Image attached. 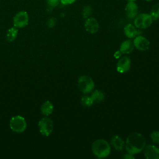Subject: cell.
I'll return each instance as SVG.
<instances>
[{
  "label": "cell",
  "instance_id": "1",
  "mask_svg": "<svg viewBox=\"0 0 159 159\" xmlns=\"http://www.w3.org/2000/svg\"><path fill=\"white\" fill-rule=\"evenodd\" d=\"M146 145L145 137L140 133L134 132L128 135L125 143L127 152L132 155L141 152Z\"/></svg>",
  "mask_w": 159,
  "mask_h": 159
},
{
  "label": "cell",
  "instance_id": "24",
  "mask_svg": "<svg viewBox=\"0 0 159 159\" xmlns=\"http://www.w3.org/2000/svg\"><path fill=\"white\" fill-rule=\"evenodd\" d=\"M56 22H57V19H56V18H55V17H52V18H50V19L48 20L47 25H48V26L49 27H53V26L55 25Z\"/></svg>",
  "mask_w": 159,
  "mask_h": 159
},
{
  "label": "cell",
  "instance_id": "4",
  "mask_svg": "<svg viewBox=\"0 0 159 159\" xmlns=\"http://www.w3.org/2000/svg\"><path fill=\"white\" fill-rule=\"evenodd\" d=\"M9 126L13 132L21 133L25 130L27 123L24 117L20 116H15L10 120Z\"/></svg>",
  "mask_w": 159,
  "mask_h": 159
},
{
  "label": "cell",
  "instance_id": "9",
  "mask_svg": "<svg viewBox=\"0 0 159 159\" xmlns=\"http://www.w3.org/2000/svg\"><path fill=\"white\" fill-rule=\"evenodd\" d=\"M130 65L131 61L128 57H120L117 63V71L120 73H125L129 70Z\"/></svg>",
  "mask_w": 159,
  "mask_h": 159
},
{
  "label": "cell",
  "instance_id": "11",
  "mask_svg": "<svg viewBox=\"0 0 159 159\" xmlns=\"http://www.w3.org/2000/svg\"><path fill=\"white\" fill-rule=\"evenodd\" d=\"M145 157L147 159H159V148L156 146L149 145L143 148Z\"/></svg>",
  "mask_w": 159,
  "mask_h": 159
},
{
  "label": "cell",
  "instance_id": "5",
  "mask_svg": "<svg viewBox=\"0 0 159 159\" xmlns=\"http://www.w3.org/2000/svg\"><path fill=\"white\" fill-rule=\"evenodd\" d=\"M153 19L150 14L142 13L137 15L134 19V25L140 29L148 28L150 26Z\"/></svg>",
  "mask_w": 159,
  "mask_h": 159
},
{
  "label": "cell",
  "instance_id": "6",
  "mask_svg": "<svg viewBox=\"0 0 159 159\" xmlns=\"http://www.w3.org/2000/svg\"><path fill=\"white\" fill-rule=\"evenodd\" d=\"M38 126L41 134L46 137L49 136L53 129V121L47 117H43L40 119L39 122Z\"/></svg>",
  "mask_w": 159,
  "mask_h": 159
},
{
  "label": "cell",
  "instance_id": "29",
  "mask_svg": "<svg viewBox=\"0 0 159 159\" xmlns=\"http://www.w3.org/2000/svg\"><path fill=\"white\" fill-rule=\"evenodd\" d=\"M145 1H148V2H149V1H152V0H145Z\"/></svg>",
  "mask_w": 159,
  "mask_h": 159
},
{
  "label": "cell",
  "instance_id": "7",
  "mask_svg": "<svg viewBox=\"0 0 159 159\" xmlns=\"http://www.w3.org/2000/svg\"><path fill=\"white\" fill-rule=\"evenodd\" d=\"M29 22V15L26 11L18 12L13 18V24L16 28H23Z\"/></svg>",
  "mask_w": 159,
  "mask_h": 159
},
{
  "label": "cell",
  "instance_id": "15",
  "mask_svg": "<svg viewBox=\"0 0 159 159\" xmlns=\"http://www.w3.org/2000/svg\"><path fill=\"white\" fill-rule=\"evenodd\" d=\"M134 48L133 41L130 39L125 40L120 45L119 50L124 54H128L131 53Z\"/></svg>",
  "mask_w": 159,
  "mask_h": 159
},
{
  "label": "cell",
  "instance_id": "16",
  "mask_svg": "<svg viewBox=\"0 0 159 159\" xmlns=\"http://www.w3.org/2000/svg\"><path fill=\"white\" fill-rule=\"evenodd\" d=\"M40 111L42 114L48 116L52 113L53 111V106L50 101H47L42 104Z\"/></svg>",
  "mask_w": 159,
  "mask_h": 159
},
{
  "label": "cell",
  "instance_id": "21",
  "mask_svg": "<svg viewBox=\"0 0 159 159\" xmlns=\"http://www.w3.org/2000/svg\"><path fill=\"white\" fill-rule=\"evenodd\" d=\"M92 13H93V9L91 6L86 5L83 7L82 10V16L84 19H86L89 18L92 14Z\"/></svg>",
  "mask_w": 159,
  "mask_h": 159
},
{
  "label": "cell",
  "instance_id": "8",
  "mask_svg": "<svg viewBox=\"0 0 159 159\" xmlns=\"http://www.w3.org/2000/svg\"><path fill=\"white\" fill-rule=\"evenodd\" d=\"M134 47L140 51H146L150 47L149 41L142 35H137L133 41Z\"/></svg>",
  "mask_w": 159,
  "mask_h": 159
},
{
  "label": "cell",
  "instance_id": "26",
  "mask_svg": "<svg viewBox=\"0 0 159 159\" xmlns=\"http://www.w3.org/2000/svg\"><path fill=\"white\" fill-rule=\"evenodd\" d=\"M122 158H124V159H134V157L133 156V155L128 153L125 154L124 156H122Z\"/></svg>",
  "mask_w": 159,
  "mask_h": 159
},
{
  "label": "cell",
  "instance_id": "18",
  "mask_svg": "<svg viewBox=\"0 0 159 159\" xmlns=\"http://www.w3.org/2000/svg\"><path fill=\"white\" fill-rule=\"evenodd\" d=\"M18 34V29L16 27H12L8 29L6 34V40L8 42H13L16 39Z\"/></svg>",
  "mask_w": 159,
  "mask_h": 159
},
{
  "label": "cell",
  "instance_id": "28",
  "mask_svg": "<svg viewBox=\"0 0 159 159\" xmlns=\"http://www.w3.org/2000/svg\"><path fill=\"white\" fill-rule=\"evenodd\" d=\"M127 2H135L136 0H126Z\"/></svg>",
  "mask_w": 159,
  "mask_h": 159
},
{
  "label": "cell",
  "instance_id": "27",
  "mask_svg": "<svg viewBox=\"0 0 159 159\" xmlns=\"http://www.w3.org/2000/svg\"><path fill=\"white\" fill-rule=\"evenodd\" d=\"M121 55H122V52L120 50H118V51L116 52L114 54V56L115 58H116V59L120 58L121 57Z\"/></svg>",
  "mask_w": 159,
  "mask_h": 159
},
{
  "label": "cell",
  "instance_id": "25",
  "mask_svg": "<svg viewBox=\"0 0 159 159\" xmlns=\"http://www.w3.org/2000/svg\"><path fill=\"white\" fill-rule=\"evenodd\" d=\"M76 0H60V2L64 5H69L75 2Z\"/></svg>",
  "mask_w": 159,
  "mask_h": 159
},
{
  "label": "cell",
  "instance_id": "3",
  "mask_svg": "<svg viewBox=\"0 0 159 159\" xmlns=\"http://www.w3.org/2000/svg\"><path fill=\"white\" fill-rule=\"evenodd\" d=\"M78 85L80 91L84 94L92 92L94 88V83L93 79L86 75H82L78 78Z\"/></svg>",
  "mask_w": 159,
  "mask_h": 159
},
{
  "label": "cell",
  "instance_id": "2",
  "mask_svg": "<svg viewBox=\"0 0 159 159\" xmlns=\"http://www.w3.org/2000/svg\"><path fill=\"white\" fill-rule=\"evenodd\" d=\"M110 144L104 139L95 140L91 146L93 154L98 158H104L108 157L111 153Z\"/></svg>",
  "mask_w": 159,
  "mask_h": 159
},
{
  "label": "cell",
  "instance_id": "14",
  "mask_svg": "<svg viewBox=\"0 0 159 159\" xmlns=\"http://www.w3.org/2000/svg\"><path fill=\"white\" fill-rule=\"evenodd\" d=\"M111 144L114 149L118 151H122L125 147L124 142L119 135H114L111 138Z\"/></svg>",
  "mask_w": 159,
  "mask_h": 159
},
{
  "label": "cell",
  "instance_id": "20",
  "mask_svg": "<svg viewBox=\"0 0 159 159\" xmlns=\"http://www.w3.org/2000/svg\"><path fill=\"white\" fill-rule=\"evenodd\" d=\"M150 15L151 16L153 20H157L159 19V4H157L152 7Z\"/></svg>",
  "mask_w": 159,
  "mask_h": 159
},
{
  "label": "cell",
  "instance_id": "23",
  "mask_svg": "<svg viewBox=\"0 0 159 159\" xmlns=\"http://www.w3.org/2000/svg\"><path fill=\"white\" fill-rule=\"evenodd\" d=\"M60 0H47V3L52 7H56L58 5Z\"/></svg>",
  "mask_w": 159,
  "mask_h": 159
},
{
  "label": "cell",
  "instance_id": "12",
  "mask_svg": "<svg viewBox=\"0 0 159 159\" xmlns=\"http://www.w3.org/2000/svg\"><path fill=\"white\" fill-rule=\"evenodd\" d=\"M138 11L139 7L135 2H128L125 5V12L129 19L135 18L138 14Z\"/></svg>",
  "mask_w": 159,
  "mask_h": 159
},
{
  "label": "cell",
  "instance_id": "10",
  "mask_svg": "<svg viewBox=\"0 0 159 159\" xmlns=\"http://www.w3.org/2000/svg\"><path fill=\"white\" fill-rule=\"evenodd\" d=\"M99 27V23L95 18L89 17L85 20L84 28L90 34H95L98 31Z\"/></svg>",
  "mask_w": 159,
  "mask_h": 159
},
{
  "label": "cell",
  "instance_id": "19",
  "mask_svg": "<svg viewBox=\"0 0 159 159\" xmlns=\"http://www.w3.org/2000/svg\"><path fill=\"white\" fill-rule=\"evenodd\" d=\"M93 103H94V101L91 98V96L84 95L81 99V104L82 106L84 107H89L92 106Z\"/></svg>",
  "mask_w": 159,
  "mask_h": 159
},
{
  "label": "cell",
  "instance_id": "17",
  "mask_svg": "<svg viewBox=\"0 0 159 159\" xmlns=\"http://www.w3.org/2000/svg\"><path fill=\"white\" fill-rule=\"evenodd\" d=\"M91 97L93 99L94 102H100L102 101L105 98L103 92L98 89L93 91L91 94Z\"/></svg>",
  "mask_w": 159,
  "mask_h": 159
},
{
  "label": "cell",
  "instance_id": "22",
  "mask_svg": "<svg viewBox=\"0 0 159 159\" xmlns=\"http://www.w3.org/2000/svg\"><path fill=\"white\" fill-rule=\"evenodd\" d=\"M150 138L153 142L159 143V131H153L150 134Z\"/></svg>",
  "mask_w": 159,
  "mask_h": 159
},
{
  "label": "cell",
  "instance_id": "13",
  "mask_svg": "<svg viewBox=\"0 0 159 159\" xmlns=\"http://www.w3.org/2000/svg\"><path fill=\"white\" fill-rule=\"evenodd\" d=\"M124 32L125 36L129 39L135 38L136 36L139 35L140 33H141L137 29L135 25H133L131 24H129L125 26L124 29Z\"/></svg>",
  "mask_w": 159,
  "mask_h": 159
}]
</instances>
